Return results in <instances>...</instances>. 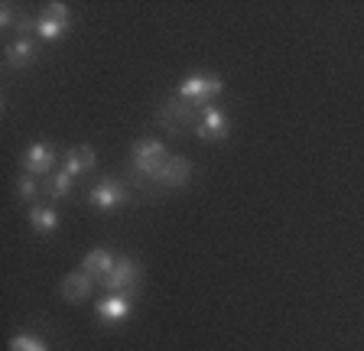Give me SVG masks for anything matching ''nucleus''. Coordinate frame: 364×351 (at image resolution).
<instances>
[{
  "label": "nucleus",
  "mask_w": 364,
  "mask_h": 351,
  "mask_svg": "<svg viewBox=\"0 0 364 351\" xmlns=\"http://www.w3.org/2000/svg\"><path fill=\"white\" fill-rule=\"evenodd\" d=\"M215 94H221V78H215V75H189L179 85V98L192 101L198 107H208Z\"/></svg>",
  "instance_id": "f257e3e1"
},
{
  "label": "nucleus",
  "mask_w": 364,
  "mask_h": 351,
  "mask_svg": "<svg viewBox=\"0 0 364 351\" xmlns=\"http://www.w3.org/2000/svg\"><path fill=\"white\" fill-rule=\"evenodd\" d=\"M166 163V150H163V144L159 140H136L134 144V166L140 176H156L159 166Z\"/></svg>",
  "instance_id": "f03ea898"
},
{
  "label": "nucleus",
  "mask_w": 364,
  "mask_h": 351,
  "mask_svg": "<svg viewBox=\"0 0 364 351\" xmlns=\"http://www.w3.org/2000/svg\"><path fill=\"white\" fill-rule=\"evenodd\" d=\"M33 26H36L39 39L55 43V39H62L65 36V30H68V7L65 4H49V7L43 10V16H39Z\"/></svg>",
  "instance_id": "7ed1b4c3"
},
{
  "label": "nucleus",
  "mask_w": 364,
  "mask_h": 351,
  "mask_svg": "<svg viewBox=\"0 0 364 351\" xmlns=\"http://www.w3.org/2000/svg\"><path fill=\"white\" fill-rule=\"evenodd\" d=\"M136 280H140V267H136L130 257H121V260H114L111 274L105 276V290H107V293H117V296H124V293H127Z\"/></svg>",
  "instance_id": "20e7f679"
},
{
  "label": "nucleus",
  "mask_w": 364,
  "mask_h": 351,
  "mask_svg": "<svg viewBox=\"0 0 364 351\" xmlns=\"http://www.w3.org/2000/svg\"><path fill=\"white\" fill-rule=\"evenodd\" d=\"M196 134L198 137H205V140H221L228 134V117H225V111H218V107H202V117H198V124H196Z\"/></svg>",
  "instance_id": "39448f33"
},
{
  "label": "nucleus",
  "mask_w": 364,
  "mask_h": 351,
  "mask_svg": "<svg viewBox=\"0 0 364 351\" xmlns=\"http://www.w3.org/2000/svg\"><path fill=\"white\" fill-rule=\"evenodd\" d=\"M189 176H192V163L186 160V156H166V163L159 166V173L153 176V179H156L159 185H169V189H173V185L186 183Z\"/></svg>",
  "instance_id": "423d86ee"
},
{
  "label": "nucleus",
  "mask_w": 364,
  "mask_h": 351,
  "mask_svg": "<svg viewBox=\"0 0 364 351\" xmlns=\"http://www.w3.org/2000/svg\"><path fill=\"white\" fill-rule=\"evenodd\" d=\"M130 195H127V189H124L121 183H101V185H95L91 189V195H88V202L95 208H117V205H124Z\"/></svg>",
  "instance_id": "0eeeda50"
},
{
  "label": "nucleus",
  "mask_w": 364,
  "mask_h": 351,
  "mask_svg": "<svg viewBox=\"0 0 364 351\" xmlns=\"http://www.w3.org/2000/svg\"><path fill=\"white\" fill-rule=\"evenodd\" d=\"M95 150H91L88 144H82V146H72V150L65 153V163H62V173H68L72 179L75 176H82V173H88V169H95Z\"/></svg>",
  "instance_id": "6e6552de"
},
{
  "label": "nucleus",
  "mask_w": 364,
  "mask_h": 351,
  "mask_svg": "<svg viewBox=\"0 0 364 351\" xmlns=\"http://www.w3.org/2000/svg\"><path fill=\"white\" fill-rule=\"evenodd\" d=\"M130 315V303H127V296H117V293H107L105 299H98V319L101 322H121V319H127Z\"/></svg>",
  "instance_id": "1a4fd4ad"
},
{
  "label": "nucleus",
  "mask_w": 364,
  "mask_h": 351,
  "mask_svg": "<svg viewBox=\"0 0 364 351\" xmlns=\"http://www.w3.org/2000/svg\"><path fill=\"white\" fill-rule=\"evenodd\" d=\"M88 293H91V276L85 274V270L68 274L65 280H62V299H65V303H82V299H88Z\"/></svg>",
  "instance_id": "9d476101"
},
{
  "label": "nucleus",
  "mask_w": 364,
  "mask_h": 351,
  "mask_svg": "<svg viewBox=\"0 0 364 351\" xmlns=\"http://www.w3.org/2000/svg\"><path fill=\"white\" fill-rule=\"evenodd\" d=\"M53 150L46 144H33L30 150L23 153V166H26V173H49L53 169Z\"/></svg>",
  "instance_id": "9b49d317"
},
{
  "label": "nucleus",
  "mask_w": 364,
  "mask_h": 351,
  "mask_svg": "<svg viewBox=\"0 0 364 351\" xmlns=\"http://www.w3.org/2000/svg\"><path fill=\"white\" fill-rule=\"evenodd\" d=\"M111 267H114V257L105 251V247L91 251L88 257H85V264H82V270L91 276V280H95V276H98V280H105V276L111 274Z\"/></svg>",
  "instance_id": "f8f14e48"
},
{
  "label": "nucleus",
  "mask_w": 364,
  "mask_h": 351,
  "mask_svg": "<svg viewBox=\"0 0 364 351\" xmlns=\"http://www.w3.org/2000/svg\"><path fill=\"white\" fill-rule=\"evenodd\" d=\"M33 59H36V46H33V39L20 36V39H14V43L7 46V62L10 65H30Z\"/></svg>",
  "instance_id": "ddd939ff"
},
{
  "label": "nucleus",
  "mask_w": 364,
  "mask_h": 351,
  "mask_svg": "<svg viewBox=\"0 0 364 351\" xmlns=\"http://www.w3.org/2000/svg\"><path fill=\"white\" fill-rule=\"evenodd\" d=\"M30 225L39 231V234H49V231L59 228V215L53 208H33L30 212Z\"/></svg>",
  "instance_id": "4468645a"
},
{
  "label": "nucleus",
  "mask_w": 364,
  "mask_h": 351,
  "mask_svg": "<svg viewBox=\"0 0 364 351\" xmlns=\"http://www.w3.org/2000/svg\"><path fill=\"white\" fill-rule=\"evenodd\" d=\"M46 189H49V195H53V199H65L68 192H72V176H68V173H55V176H49Z\"/></svg>",
  "instance_id": "2eb2a0df"
},
{
  "label": "nucleus",
  "mask_w": 364,
  "mask_h": 351,
  "mask_svg": "<svg viewBox=\"0 0 364 351\" xmlns=\"http://www.w3.org/2000/svg\"><path fill=\"white\" fill-rule=\"evenodd\" d=\"M10 351H49V348H46V342L36 335H16L14 342H10Z\"/></svg>",
  "instance_id": "dca6fc26"
},
{
  "label": "nucleus",
  "mask_w": 364,
  "mask_h": 351,
  "mask_svg": "<svg viewBox=\"0 0 364 351\" xmlns=\"http://www.w3.org/2000/svg\"><path fill=\"white\" fill-rule=\"evenodd\" d=\"M16 189H20V195L23 199H36V183L30 179V173L26 176H20V183H16Z\"/></svg>",
  "instance_id": "f3484780"
},
{
  "label": "nucleus",
  "mask_w": 364,
  "mask_h": 351,
  "mask_svg": "<svg viewBox=\"0 0 364 351\" xmlns=\"http://www.w3.org/2000/svg\"><path fill=\"white\" fill-rule=\"evenodd\" d=\"M0 23H4V26L10 23V7H4V10H0Z\"/></svg>",
  "instance_id": "a211bd4d"
}]
</instances>
